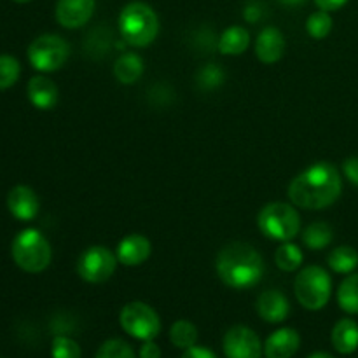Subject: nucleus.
<instances>
[{
  "instance_id": "35",
  "label": "nucleus",
  "mask_w": 358,
  "mask_h": 358,
  "mask_svg": "<svg viewBox=\"0 0 358 358\" xmlns=\"http://www.w3.org/2000/svg\"><path fill=\"white\" fill-rule=\"evenodd\" d=\"M262 16V9L261 6H257V3H248L247 7H245V20L248 21V23H257L259 20H261Z\"/></svg>"
},
{
  "instance_id": "28",
  "label": "nucleus",
  "mask_w": 358,
  "mask_h": 358,
  "mask_svg": "<svg viewBox=\"0 0 358 358\" xmlns=\"http://www.w3.org/2000/svg\"><path fill=\"white\" fill-rule=\"evenodd\" d=\"M306 30L308 34H310L313 38H317V41L325 38L332 31L331 14L325 13V10H317V13H313L310 17H308Z\"/></svg>"
},
{
  "instance_id": "4",
  "label": "nucleus",
  "mask_w": 358,
  "mask_h": 358,
  "mask_svg": "<svg viewBox=\"0 0 358 358\" xmlns=\"http://www.w3.org/2000/svg\"><path fill=\"white\" fill-rule=\"evenodd\" d=\"M14 262L24 273L37 275L51 264L52 250L44 234L37 229H24L16 234L10 245Z\"/></svg>"
},
{
  "instance_id": "21",
  "label": "nucleus",
  "mask_w": 358,
  "mask_h": 358,
  "mask_svg": "<svg viewBox=\"0 0 358 358\" xmlns=\"http://www.w3.org/2000/svg\"><path fill=\"white\" fill-rule=\"evenodd\" d=\"M329 268L338 275H352L358 266V252L353 247L343 245L329 254Z\"/></svg>"
},
{
  "instance_id": "9",
  "label": "nucleus",
  "mask_w": 358,
  "mask_h": 358,
  "mask_svg": "<svg viewBox=\"0 0 358 358\" xmlns=\"http://www.w3.org/2000/svg\"><path fill=\"white\" fill-rule=\"evenodd\" d=\"M117 262V255L112 254L107 247H90L79 257L77 275L87 283H103L114 275Z\"/></svg>"
},
{
  "instance_id": "8",
  "label": "nucleus",
  "mask_w": 358,
  "mask_h": 358,
  "mask_svg": "<svg viewBox=\"0 0 358 358\" xmlns=\"http://www.w3.org/2000/svg\"><path fill=\"white\" fill-rule=\"evenodd\" d=\"M119 324L122 331L140 341H152L161 332L159 315L149 304L133 301L128 303L119 313Z\"/></svg>"
},
{
  "instance_id": "37",
  "label": "nucleus",
  "mask_w": 358,
  "mask_h": 358,
  "mask_svg": "<svg viewBox=\"0 0 358 358\" xmlns=\"http://www.w3.org/2000/svg\"><path fill=\"white\" fill-rule=\"evenodd\" d=\"M308 358H334V357L329 355V353H325V352H317V353H313V355H310Z\"/></svg>"
},
{
  "instance_id": "34",
  "label": "nucleus",
  "mask_w": 358,
  "mask_h": 358,
  "mask_svg": "<svg viewBox=\"0 0 358 358\" xmlns=\"http://www.w3.org/2000/svg\"><path fill=\"white\" fill-rule=\"evenodd\" d=\"M140 358H161L159 346L154 341H143L142 348H140Z\"/></svg>"
},
{
  "instance_id": "5",
  "label": "nucleus",
  "mask_w": 358,
  "mask_h": 358,
  "mask_svg": "<svg viewBox=\"0 0 358 358\" xmlns=\"http://www.w3.org/2000/svg\"><path fill=\"white\" fill-rule=\"evenodd\" d=\"M257 226L264 236L275 241H290L299 234L301 217L289 203H268L259 212Z\"/></svg>"
},
{
  "instance_id": "26",
  "label": "nucleus",
  "mask_w": 358,
  "mask_h": 358,
  "mask_svg": "<svg viewBox=\"0 0 358 358\" xmlns=\"http://www.w3.org/2000/svg\"><path fill=\"white\" fill-rule=\"evenodd\" d=\"M226 80V72L220 69L215 63H210V65H205L196 76V83L201 87L203 91H213L217 87H220Z\"/></svg>"
},
{
  "instance_id": "2",
  "label": "nucleus",
  "mask_w": 358,
  "mask_h": 358,
  "mask_svg": "<svg viewBox=\"0 0 358 358\" xmlns=\"http://www.w3.org/2000/svg\"><path fill=\"white\" fill-rule=\"evenodd\" d=\"M219 278L227 287L236 290H247L257 285L264 276V261L252 245L234 241L219 252L215 261Z\"/></svg>"
},
{
  "instance_id": "38",
  "label": "nucleus",
  "mask_w": 358,
  "mask_h": 358,
  "mask_svg": "<svg viewBox=\"0 0 358 358\" xmlns=\"http://www.w3.org/2000/svg\"><path fill=\"white\" fill-rule=\"evenodd\" d=\"M13 2H16V3H28V2H31V0H13Z\"/></svg>"
},
{
  "instance_id": "11",
  "label": "nucleus",
  "mask_w": 358,
  "mask_h": 358,
  "mask_svg": "<svg viewBox=\"0 0 358 358\" xmlns=\"http://www.w3.org/2000/svg\"><path fill=\"white\" fill-rule=\"evenodd\" d=\"M94 6V0H58L55 9L56 21L63 28L76 30L93 17Z\"/></svg>"
},
{
  "instance_id": "27",
  "label": "nucleus",
  "mask_w": 358,
  "mask_h": 358,
  "mask_svg": "<svg viewBox=\"0 0 358 358\" xmlns=\"http://www.w3.org/2000/svg\"><path fill=\"white\" fill-rule=\"evenodd\" d=\"M21 76V65L14 56L0 55V90H9Z\"/></svg>"
},
{
  "instance_id": "13",
  "label": "nucleus",
  "mask_w": 358,
  "mask_h": 358,
  "mask_svg": "<svg viewBox=\"0 0 358 358\" xmlns=\"http://www.w3.org/2000/svg\"><path fill=\"white\" fill-rule=\"evenodd\" d=\"M257 308L259 317L268 324H280V322L287 320L290 315V303L285 297V294L280 290H266L257 297Z\"/></svg>"
},
{
  "instance_id": "18",
  "label": "nucleus",
  "mask_w": 358,
  "mask_h": 358,
  "mask_svg": "<svg viewBox=\"0 0 358 358\" xmlns=\"http://www.w3.org/2000/svg\"><path fill=\"white\" fill-rule=\"evenodd\" d=\"M332 346L341 355H352L358 350V324L352 318H343L334 325L331 334Z\"/></svg>"
},
{
  "instance_id": "32",
  "label": "nucleus",
  "mask_w": 358,
  "mask_h": 358,
  "mask_svg": "<svg viewBox=\"0 0 358 358\" xmlns=\"http://www.w3.org/2000/svg\"><path fill=\"white\" fill-rule=\"evenodd\" d=\"M317 7L325 13H332V10H339L348 3V0H315Z\"/></svg>"
},
{
  "instance_id": "36",
  "label": "nucleus",
  "mask_w": 358,
  "mask_h": 358,
  "mask_svg": "<svg viewBox=\"0 0 358 358\" xmlns=\"http://www.w3.org/2000/svg\"><path fill=\"white\" fill-rule=\"evenodd\" d=\"M278 2L283 3V6H287V7H299V6H303L306 0H278Z\"/></svg>"
},
{
  "instance_id": "23",
  "label": "nucleus",
  "mask_w": 358,
  "mask_h": 358,
  "mask_svg": "<svg viewBox=\"0 0 358 358\" xmlns=\"http://www.w3.org/2000/svg\"><path fill=\"white\" fill-rule=\"evenodd\" d=\"M338 304L343 311L358 315V273L348 275L338 289Z\"/></svg>"
},
{
  "instance_id": "1",
  "label": "nucleus",
  "mask_w": 358,
  "mask_h": 358,
  "mask_svg": "<svg viewBox=\"0 0 358 358\" xmlns=\"http://www.w3.org/2000/svg\"><path fill=\"white\" fill-rule=\"evenodd\" d=\"M343 191L341 173L327 161L301 171L289 185V198L304 210H324L338 201Z\"/></svg>"
},
{
  "instance_id": "6",
  "label": "nucleus",
  "mask_w": 358,
  "mask_h": 358,
  "mask_svg": "<svg viewBox=\"0 0 358 358\" xmlns=\"http://www.w3.org/2000/svg\"><path fill=\"white\" fill-rule=\"evenodd\" d=\"M294 292L303 308L318 311L327 306L332 296V278L320 266H306L294 282Z\"/></svg>"
},
{
  "instance_id": "17",
  "label": "nucleus",
  "mask_w": 358,
  "mask_h": 358,
  "mask_svg": "<svg viewBox=\"0 0 358 358\" xmlns=\"http://www.w3.org/2000/svg\"><path fill=\"white\" fill-rule=\"evenodd\" d=\"M30 103L38 110H51L58 103V86L44 76L31 77L27 86Z\"/></svg>"
},
{
  "instance_id": "10",
  "label": "nucleus",
  "mask_w": 358,
  "mask_h": 358,
  "mask_svg": "<svg viewBox=\"0 0 358 358\" xmlns=\"http://www.w3.org/2000/svg\"><path fill=\"white\" fill-rule=\"evenodd\" d=\"M227 358H261L262 343L252 329L245 325H234L226 332L222 341Z\"/></svg>"
},
{
  "instance_id": "3",
  "label": "nucleus",
  "mask_w": 358,
  "mask_h": 358,
  "mask_svg": "<svg viewBox=\"0 0 358 358\" xmlns=\"http://www.w3.org/2000/svg\"><path fill=\"white\" fill-rule=\"evenodd\" d=\"M119 31L126 44L147 48L159 34V17L145 2H129L119 14Z\"/></svg>"
},
{
  "instance_id": "7",
  "label": "nucleus",
  "mask_w": 358,
  "mask_h": 358,
  "mask_svg": "<svg viewBox=\"0 0 358 358\" xmlns=\"http://www.w3.org/2000/svg\"><path fill=\"white\" fill-rule=\"evenodd\" d=\"M70 45L56 34H44L28 45V62L38 72H56L66 63Z\"/></svg>"
},
{
  "instance_id": "30",
  "label": "nucleus",
  "mask_w": 358,
  "mask_h": 358,
  "mask_svg": "<svg viewBox=\"0 0 358 358\" xmlns=\"http://www.w3.org/2000/svg\"><path fill=\"white\" fill-rule=\"evenodd\" d=\"M51 357L52 358H80L83 352L80 346L73 339L66 336H56L51 345Z\"/></svg>"
},
{
  "instance_id": "25",
  "label": "nucleus",
  "mask_w": 358,
  "mask_h": 358,
  "mask_svg": "<svg viewBox=\"0 0 358 358\" xmlns=\"http://www.w3.org/2000/svg\"><path fill=\"white\" fill-rule=\"evenodd\" d=\"M303 250L297 245L290 243V241H285L275 254L276 266L285 273H292L299 269L301 264H303Z\"/></svg>"
},
{
  "instance_id": "19",
  "label": "nucleus",
  "mask_w": 358,
  "mask_h": 358,
  "mask_svg": "<svg viewBox=\"0 0 358 358\" xmlns=\"http://www.w3.org/2000/svg\"><path fill=\"white\" fill-rule=\"evenodd\" d=\"M248 45H250V34H248L247 28L236 27V24L224 30L219 37V42H217V49L224 56L243 55Z\"/></svg>"
},
{
  "instance_id": "33",
  "label": "nucleus",
  "mask_w": 358,
  "mask_h": 358,
  "mask_svg": "<svg viewBox=\"0 0 358 358\" xmlns=\"http://www.w3.org/2000/svg\"><path fill=\"white\" fill-rule=\"evenodd\" d=\"M182 358H217L215 353L208 348H201V346H192V348L185 350Z\"/></svg>"
},
{
  "instance_id": "15",
  "label": "nucleus",
  "mask_w": 358,
  "mask_h": 358,
  "mask_svg": "<svg viewBox=\"0 0 358 358\" xmlns=\"http://www.w3.org/2000/svg\"><path fill=\"white\" fill-rule=\"evenodd\" d=\"M283 52H285V37L282 31L275 27H266L264 30H261L255 41V55L259 62L273 65L282 59Z\"/></svg>"
},
{
  "instance_id": "14",
  "label": "nucleus",
  "mask_w": 358,
  "mask_h": 358,
  "mask_svg": "<svg viewBox=\"0 0 358 358\" xmlns=\"http://www.w3.org/2000/svg\"><path fill=\"white\" fill-rule=\"evenodd\" d=\"M152 254V245L142 234H128L122 238L117 245V261L121 264L129 266H140L147 261Z\"/></svg>"
},
{
  "instance_id": "29",
  "label": "nucleus",
  "mask_w": 358,
  "mask_h": 358,
  "mask_svg": "<svg viewBox=\"0 0 358 358\" xmlns=\"http://www.w3.org/2000/svg\"><path fill=\"white\" fill-rule=\"evenodd\" d=\"M94 358H136L131 346L122 339H108L98 350Z\"/></svg>"
},
{
  "instance_id": "12",
  "label": "nucleus",
  "mask_w": 358,
  "mask_h": 358,
  "mask_svg": "<svg viewBox=\"0 0 358 358\" xmlns=\"http://www.w3.org/2000/svg\"><path fill=\"white\" fill-rule=\"evenodd\" d=\"M7 208L14 219L21 220V222H30L38 215L41 201H38L37 194L31 187L16 185L7 194Z\"/></svg>"
},
{
  "instance_id": "16",
  "label": "nucleus",
  "mask_w": 358,
  "mask_h": 358,
  "mask_svg": "<svg viewBox=\"0 0 358 358\" xmlns=\"http://www.w3.org/2000/svg\"><path fill=\"white\" fill-rule=\"evenodd\" d=\"M301 346V338L294 329H278L264 343V355L268 358H292Z\"/></svg>"
},
{
  "instance_id": "22",
  "label": "nucleus",
  "mask_w": 358,
  "mask_h": 358,
  "mask_svg": "<svg viewBox=\"0 0 358 358\" xmlns=\"http://www.w3.org/2000/svg\"><path fill=\"white\" fill-rule=\"evenodd\" d=\"M334 240V229L327 222H313L306 227L303 234V243L310 250H322L327 248Z\"/></svg>"
},
{
  "instance_id": "20",
  "label": "nucleus",
  "mask_w": 358,
  "mask_h": 358,
  "mask_svg": "<svg viewBox=\"0 0 358 358\" xmlns=\"http://www.w3.org/2000/svg\"><path fill=\"white\" fill-rule=\"evenodd\" d=\"M143 73V59L136 52H122L114 63V76L121 84L131 86Z\"/></svg>"
},
{
  "instance_id": "31",
  "label": "nucleus",
  "mask_w": 358,
  "mask_h": 358,
  "mask_svg": "<svg viewBox=\"0 0 358 358\" xmlns=\"http://www.w3.org/2000/svg\"><path fill=\"white\" fill-rule=\"evenodd\" d=\"M343 173H345V177L348 178L353 185L358 187V157H348V159L343 163Z\"/></svg>"
},
{
  "instance_id": "24",
  "label": "nucleus",
  "mask_w": 358,
  "mask_h": 358,
  "mask_svg": "<svg viewBox=\"0 0 358 358\" xmlns=\"http://www.w3.org/2000/svg\"><path fill=\"white\" fill-rule=\"evenodd\" d=\"M170 339L173 343V346H177V348L189 350L192 346H196V341H198V329L189 320H178L171 325Z\"/></svg>"
}]
</instances>
